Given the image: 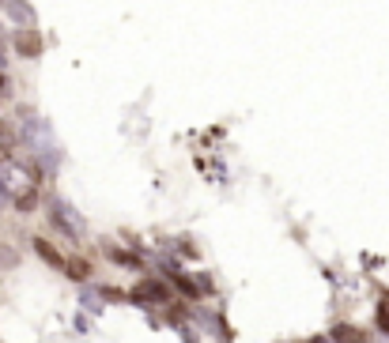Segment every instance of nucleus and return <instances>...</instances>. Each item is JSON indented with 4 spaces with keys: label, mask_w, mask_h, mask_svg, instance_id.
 I'll use <instances>...</instances> for the list:
<instances>
[{
    "label": "nucleus",
    "mask_w": 389,
    "mask_h": 343,
    "mask_svg": "<svg viewBox=\"0 0 389 343\" xmlns=\"http://www.w3.org/2000/svg\"><path fill=\"white\" fill-rule=\"evenodd\" d=\"M132 298L137 302H155V306H166L170 302V287L166 283H159V279H144L137 291H132Z\"/></svg>",
    "instance_id": "1"
},
{
    "label": "nucleus",
    "mask_w": 389,
    "mask_h": 343,
    "mask_svg": "<svg viewBox=\"0 0 389 343\" xmlns=\"http://www.w3.org/2000/svg\"><path fill=\"white\" fill-rule=\"evenodd\" d=\"M16 53H19V57H38V53H42V38L35 35V30H19V35H16Z\"/></svg>",
    "instance_id": "2"
},
{
    "label": "nucleus",
    "mask_w": 389,
    "mask_h": 343,
    "mask_svg": "<svg viewBox=\"0 0 389 343\" xmlns=\"http://www.w3.org/2000/svg\"><path fill=\"white\" fill-rule=\"evenodd\" d=\"M64 275L76 279V283H87L91 279V264H87V257H69L64 260Z\"/></svg>",
    "instance_id": "3"
},
{
    "label": "nucleus",
    "mask_w": 389,
    "mask_h": 343,
    "mask_svg": "<svg viewBox=\"0 0 389 343\" xmlns=\"http://www.w3.org/2000/svg\"><path fill=\"white\" fill-rule=\"evenodd\" d=\"M35 253H38V257H42V260H46V264H50V268H57V272H64V257H61V253H57V249H53V246H50V241H46V238H35Z\"/></svg>",
    "instance_id": "4"
},
{
    "label": "nucleus",
    "mask_w": 389,
    "mask_h": 343,
    "mask_svg": "<svg viewBox=\"0 0 389 343\" xmlns=\"http://www.w3.org/2000/svg\"><path fill=\"white\" fill-rule=\"evenodd\" d=\"M16 207H19V212H35V207H38V185H30L27 193H19L16 196Z\"/></svg>",
    "instance_id": "5"
},
{
    "label": "nucleus",
    "mask_w": 389,
    "mask_h": 343,
    "mask_svg": "<svg viewBox=\"0 0 389 343\" xmlns=\"http://www.w3.org/2000/svg\"><path fill=\"white\" fill-rule=\"evenodd\" d=\"M110 257H114L121 268H140V257L137 253H125V249H110Z\"/></svg>",
    "instance_id": "6"
},
{
    "label": "nucleus",
    "mask_w": 389,
    "mask_h": 343,
    "mask_svg": "<svg viewBox=\"0 0 389 343\" xmlns=\"http://www.w3.org/2000/svg\"><path fill=\"white\" fill-rule=\"evenodd\" d=\"M332 336H337V343H363V336H359L355 328H348V325H340Z\"/></svg>",
    "instance_id": "7"
},
{
    "label": "nucleus",
    "mask_w": 389,
    "mask_h": 343,
    "mask_svg": "<svg viewBox=\"0 0 389 343\" xmlns=\"http://www.w3.org/2000/svg\"><path fill=\"white\" fill-rule=\"evenodd\" d=\"M378 328L389 336V298H382V306H378Z\"/></svg>",
    "instance_id": "8"
},
{
    "label": "nucleus",
    "mask_w": 389,
    "mask_h": 343,
    "mask_svg": "<svg viewBox=\"0 0 389 343\" xmlns=\"http://www.w3.org/2000/svg\"><path fill=\"white\" fill-rule=\"evenodd\" d=\"M12 87H8V76H0V95H8Z\"/></svg>",
    "instance_id": "9"
}]
</instances>
